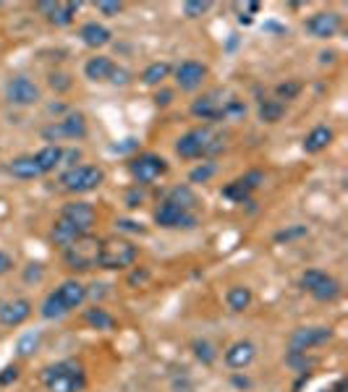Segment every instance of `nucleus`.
<instances>
[{
    "label": "nucleus",
    "instance_id": "nucleus-4",
    "mask_svg": "<svg viewBox=\"0 0 348 392\" xmlns=\"http://www.w3.org/2000/svg\"><path fill=\"white\" fill-rule=\"evenodd\" d=\"M102 183H105V173H102V167H97V165H76V167H68L61 175V186L71 194L97 191Z\"/></svg>",
    "mask_w": 348,
    "mask_h": 392
},
{
    "label": "nucleus",
    "instance_id": "nucleus-17",
    "mask_svg": "<svg viewBox=\"0 0 348 392\" xmlns=\"http://www.w3.org/2000/svg\"><path fill=\"white\" fill-rule=\"evenodd\" d=\"M55 293L63 298V303L68 306V311L79 309L84 301H87V296H89V291H87V285H82L79 280H63V283L55 288Z\"/></svg>",
    "mask_w": 348,
    "mask_h": 392
},
{
    "label": "nucleus",
    "instance_id": "nucleus-42",
    "mask_svg": "<svg viewBox=\"0 0 348 392\" xmlns=\"http://www.w3.org/2000/svg\"><path fill=\"white\" fill-rule=\"evenodd\" d=\"M116 228L126 230V233H144V228H142L139 222H131V220H118V222H116Z\"/></svg>",
    "mask_w": 348,
    "mask_h": 392
},
{
    "label": "nucleus",
    "instance_id": "nucleus-20",
    "mask_svg": "<svg viewBox=\"0 0 348 392\" xmlns=\"http://www.w3.org/2000/svg\"><path fill=\"white\" fill-rule=\"evenodd\" d=\"M84 233L79 228H73L71 222H66L63 217H58L53 222V230H50V241H53L55 246L61 248V251H63V248H68L73 244V241H79V238H82Z\"/></svg>",
    "mask_w": 348,
    "mask_h": 392
},
{
    "label": "nucleus",
    "instance_id": "nucleus-7",
    "mask_svg": "<svg viewBox=\"0 0 348 392\" xmlns=\"http://www.w3.org/2000/svg\"><path fill=\"white\" fill-rule=\"evenodd\" d=\"M39 97H42V91L29 76H13L6 84V100L16 108H32L39 102Z\"/></svg>",
    "mask_w": 348,
    "mask_h": 392
},
{
    "label": "nucleus",
    "instance_id": "nucleus-36",
    "mask_svg": "<svg viewBox=\"0 0 348 392\" xmlns=\"http://www.w3.org/2000/svg\"><path fill=\"white\" fill-rule=\"evenodd\" d=\"M210 8H212L210 0H189V3H183V13L189 18L201 16V13H207Z\"/></svg>",
    "mask_w": 348,
    "mask_h": 392
},
{
    "label": "nucleus",
    "instance_id": "nucleus-12",
    "mask_svg": "<svg viewBox=\"0 0 348 392\" xmlns=\"http://www.w3.org/2000/svg\"><path fill=\"white\" fill-rule=\"evenodd\" d=\"M306 32L311 37H317V39H330V37H335L343 27V18L340 13L335 11H320V13H314V16L306 18Z\"/></svg>",
    "mask_w": 348,
    "mask_h": 392
},
{
    "label": "nucleus",
    "instance_id": "nucleus-46",
    "mask_svg": "<svg viewBox=\"0 0 348 392\" xmlns=\"http://www.w3.org/2000/svg\"><path fill=\"white\" fill-rule=\"evenodd\" d=\"M170 100H173V91H157V105H170Z\"/></svg>",
    "mask_w": 348,
    "mask_h": 392
},
{
    "label": "nucleus",
    "instance_id": "nucleus-27",
    "mask_svg": "<svg viewBox=\"0 0 348 392\" xmlns=\"http://www.w3.org/2000/svg\"><path fill=\"white\" fill-rule=\"evenodd\" d=\"M84 322H87L92 329H105V332L116 329V317H113L108 309H100V306L84 311Z\"/></svg>",
    "mask_w": 348,
    "mask_h": 392
},
{
    "label": "nucleus",
    "instance_id": "nucleus-30",
    "mask_svg": "<svg viewBox=\"0 0 348 392\" xmlns=\"http://www.w3.org/2000/svg\"><path fill=\"white\" fill-rule=\"evenodd\" d=\"M283 113H285V105L278 100H265L259 105V120L262 123H278V120L283 118Z\"/></svg>",
    "mask_w": 348,
    "mask_h": 392
},
{
    "label": "nucleus",
    "instance_id": "nucleus-8",
    "mask_svg": "<svg viewBox=\"0 0 348 392\" xmlns=\"http://www.w3.org/2000/svg\"><path fill=\"white\" fill-rule=\"evenodd\" d=\"M42 137L47 141H61V139H84L87 137V118L82 113H68L63 120L50 123L47 128H42Z\"/></svg>",
    "mask_w": 348,
    "mask_h": 392
},
{
    "label": "nucleus",
    "instance_id": "nucleus-21",
    "mask_svg": "<svg viewBox=\"0 0 348 392\" xmlns=\"http://www.w3.org/2000/svg\"><path fill=\"white\" fill-rule=\"evenodd\" d=\"M333 128L330 126H314L306 134V139H304V152L306 155H320L322 149H328L330 144H333Z\"/></svg>",
    "mask_w": 348,
    "mask_h": 392
},
{
    "label": "nucleus",
    "instance_id": "nucleus-5",
    "mask_svg": "<svg viewBox=\"0 0 348 392\" xmlns=\"http://www.w3.org/2000/svg\"><path fill=\"white\" fill-rule=\"evenodd\" d=\"M302 288L309 293L311 298H317L322 303H330L335 301V298H340V291H343L338 280L333 274L322 272V270H306L302 274Z\"/></svg>",
    "mask_w": 348,
    "mask_h": 392
},
{
    "label": "nucleus",
    "instance_id": "nucleus-13",
    "mask_svg": "<svg viewBox=\"0 0 348 392\" xmlns=\"http://www.w3.org/2000/svg\"><path fill=\"white\" fill-rule=\"evenodd\" d=\"M328 340H333V329L330 327H299L291 335V350L306 353L311 348L325 346Z\"/></svg>",
    "mask_w": 348,
    "mask_h": 392
},
{
    "label": "nucleus",
    "instance_id": "nucleus-14",
    "mask_svg": "<svg viewBox=\"0 0 348 392\" xmlns=\"http://www.w3.org/2000/svg\"><path fill=\"white\" fill-rule=\"evenodd\" d=\"M32 301L29 298H8V301H0V324L3 327H21L24 322L32 317Z\"/></svg>",
    "mask_w": 348,
    "mask_h": 392
},
{
    "label": "nucleus",
    "instance_id": "nucleus-10",
    "mask_svg": "<svg viewBox=\"0 0 348 392\" xmlns=\"http://www.w3.org/2000/svg\"><path fill=\"white\" fill-rule=\"evenodd\" d=\"M61 217L66 222H71L73 228H79L82 233H92V228L97 225V210L89 201H68L61 210Z\"/></svg>",
    "mask_w": 348,
    "mask_h": 392
},
{
    "label": "nucleus",
    "instance_id": "nucleus-9",
    "mask_svg": "<svg viewBox=\"0 0 348 392\" xmlns=\"http://www.w3.org/2000/svg\"><path fill=\"white\" fill-rule=\"evenodd\" d=\"M155 222L160 228H168V230H175V228L192 230V228H197L199 220H197L194 212H183V210H178L175 204H170V201H160L155 210Z\"/></svg>",
    "mask_w": 348,
    "mask_h": 392
},
{
    "label": "nucleus",
    "instance_id": "nucleus-35",
    "mask_svg": "<svg viewBox=\"0 0 348 392\" xmlns=\"http://www.w3.org/2000/svg\"><path fill=\"white\" fill-rule=\"evenodd\" d=\"M215 173H218V165L207 160V163H201L199 167H194L192 173H189V183H207Z\"/></svg>",
    "mask_w": 348,
    "mask_h": 392
},
{
    "label": "nucleus",
    "instance_id": "nucleus-33",
    "mask_svg": "<svg viewBox=\"0 0 348 392\" xmlns=\"http://www.w3.org/2000/svg\"><path fill=\"white\" fill-rule=\"evenodd\" d=\"M39 343H42V335L39 332H27L24 338L16 343V353L21 358H29L37 353V348H39Z\"/></svg>",
    "mask_w": 348,
    "mask_h": 392
},
{
    "label": "nucleus",
    "instance_id": "nucleus-39",
    "mask_svg": "<svg viewBox=\"0 0 348 392\" xmlns=\"http://www.w3.org/2000/svg\"><path fill=\"white\" fill-rule=\"evenodd\" d=\"M110 82L120 84V87H123V84L131 82V73H128L126 68H118V65H116V68H113V73H110Z\"/></svg>",
    "mask_w": 348,
    "mask_h": 392
},
{
    "label": "nucleus",
    "instance_id": "nucleus-32",
    "mask_svg": "<svg viewBox=\"0 0 348 392\" xmlns=\"http://www.w3.org/2000/svg\"><path fill=\"white\" fill-rule=\"evenodd\" d=\"M223 196L230 201H238V204H244V201L251 196V189H249V183L244 178H238V181L228 183L225 189H223Z\"/></svg>",
    "mask_w": 348,
    "mask_h": 392
},
{
    "label": "nucleus",
    "instance_id": "nucleus-23",
    "mask_svg": "<svg viewBox=\"0 0 348 392\" xmlns=\"http://www.w3.org/2000/svg\"><path fill=\"white\" fill-rule=\"evenodd\" d=\"M165 201L175 204V207L183 212H194L197 210V204H199V196L194 194L192 186H175V189H170V194L165 196Z\"/></svg>",
    "mask_w": 348,
    "mask_h": 392
},
{
    "label": "nucleus",
    "instance_id": "nucleus-45",
    "mask_svg": "<svg viewBox=\"0 0 348 392\" xmlns=\"http://www.w3.org/2000/svg\"><path fill=\"white\" fill-rule=\"evenodd\" d=\"M296 236H306V228H291V230H285V233H278V241H291V238Z\"/></svg>",
    "mask_w": 348,
    "mask_h": 392
},
{
    "label": "nucleus",
    "instance_id": "nucleus-34",
    "mask_svg": "<svg viewBox=\"0 0 348 392\" xmlns=\"http://www.w3.org/2000/svg\"><path fill=\"white\" fill-rule=\"evenodd\" d=\"M275 94H278V102L296 100V97L302 94V82H293V79H288V82L278 84V87H275Z\"/></svg>",
    "mask_w": 348,
    "mask_h": 392
},
{
    "label": "nucleus",
    "instance_id": "nucleus-31",
    "mask_svg": "<svg viewBox=\"0 0 348 392\" xmlns=\"http://www.w3.org/2000/svg\"><path fill=\"white\" fill-rule=\"evenodd\" d=\"M192 348H194V356L199 358V361H201L204 366H212L215 361H218V356H220L218 348L212 346L210 340H194Z\"/></svg>",
    "mask_w": 348,
    "mask_h": 392
},
{
    "label": "nucleus",
    "instance_id": "nucleus-29",
    "mask_svg": "<svg viewBox=\"0 0 348 392\" xmlns=\"http://www.w3.org/2000/svg\"><path fill=\"white\" fill-rule=\"evenodd\" d=\"M170 73H173V65L165 63V61L163 63L157 61V63H149L144 71H142V82H144L147 87H160Z\"/></svg>",
    "mask_w": 348,
    "mask_h": 392
},
{
    "label": "nucleus",
    "instance_id": "nucleus-6",
    "mask_svg": "<svg viewBox=\"0 0 348 392\" xmlns=\"http://www.w3.org/2000/svg\"><path fill=\"white\" fill-rule=\"evenodd\" d=\"M128 173L139 186H149L168 173V163H165V157L155 155V152H144L128 163Z\"/></svg>",
    "mask_w": 348,
    "mask_h": 392
},
{
    "label": "nucleus",
    "instance_id": "nucleus-18",
    "mask_svg": "<svg viewBox=\"0 0 348 392\" xmlns=\"http://www.w3.org/2000/svg\"><path fill=\"white\" fill-rule=\"evenodd\" d=\"M79 37H82V42L87 47L97 50V47L110 45V39H113V32H110L105 24H97V21H87V24L79 29Z\"/></svg>",
    "mask_w": 348,
    "mask_h": 392
},
{
    "label": "nucleus",
    "instance_id": "nucleus-24",
    "mask_svg": "<svg viewBox=\"0 0 348 392\" xmlns=\"http://www.w3.org/2000/svg\"><path fill=\"white\" fill-rule=\"evenodd\" d=\"M8 173L13 178H21V181H35V178L42 175V170H39V165H37L35 155H32V157H16L8 165Z\"/></svg>",
    "mask_w": 348,
    "mask_h": 392
},
{
    "label": "nucleus",
    "instance_id": "nucleus-22",
    "mask_svg": "<svg viewBox=\"0 0 348 392\" xmlns=\"http://www.w3.org/2000/svg\"><path fill=\"white\" fill-rule=\"evenodd\" d=\"M113 68H116V63L110 61L108 55H94V58H89L87 63H84V73H87V79L89 82H110V73H113Z\"/></svg>",
    "mask_w": 348,
    "mask_h": 392
},
{
    "label": "nucleus",
    "instance_id": "nucleus-28",
    "mask_svg": "<svg viewBox=\"0 0 348 392\" xmlns=\"http://www.w3.org/2000/svg\"><path fill=\"white\" fill-rule=\"evenodd\" d=\"M39 314H42V320H61V317L71 314V311H68V306L63 303V298L53 291L45 296V301L39 306Z\"/></svg>",
    "mask_w": 348,
    "mask_h": 392
},
{
    "label": "nucleus",
    "instance_id": "nucleus-38",
    "mask_svg": "<svg viewBox=\"0 0 348 392\" xmlns=\"http://www.w3.org/2000/svg\"><path fill=\"white\" fill-rule=\"evenodd\" d=\"M126 204L131 210H139V207L144 204V194L139 191V189H131V191L126 194Z\"/></svg>",
    "mask_w": 348,
    "mask_h": 392
},
{
    "label": "nucleus",
    "instance_id": "nucleus-44",
    "mask_svg": "<svg viewBox=\"0 0 348 392\" xmlns=\"http://www.w3.org/2000/svg\"><path fill=\"white\" fill-rule=\"evenodd\" d=\"M79 160H82V152H79V149H71V152H66V149H63V160H61V163L76 167V163H79Z\"/></svg>",
    "mask_w": 348,
    "mask_h": 392
},
{
    "label": "nucleus",
    "instance_id": "nucleus-26",
    "mask_svg": "<svg viewBox=\"0 0 348 392\" xmlns=\"http://www.w3.org/2000/svg\"><path fill=\"white\" fill-rule=\"evenodd\" d=\"M225 301H228L230 311L241 314V311H247L249 306H251L254 296H251V288H247V285H233L228 291V296H225Z\"/></svg>",
    "mask_w": 348,
    "mask_h": 392
},
{
    "label": "nucleus",
    "instance_id": "nucleus-25",
    "mask_svg": "<svg viewBox=\"0 0 348 392\" xmlns=\"http://www.w3.org/2000/svg\"><path fill=\"white\" fill-rule=\"evenodd\" d=\"M37 165H39V170H42V175L45 173H53L55 167L61 165V160H63V146L61 144H47L42 146L39 152L35 155Z\"/></svg>",
    "mask_w": 348,
    "mask_h": 392
},
{
    "label": "nucleus",
    "instance_id": "nucleus-43",
    "mask_svg": "<svg viewBox=\"0 0 348 392\" xmlns=\"http://www.w3.org/2000/svg\"><path fill=\"white\" fill-rule=\"evenodd\" d=\"M13 267H16L13 265V256L6 254V251H0V277H3V274H8Z\"/></svg>",
    "mask_w": 348,
    "mask_h": 392
},
{
    "label": "nucleus",
    "instance_id": "nucleus-11",
    "mask_svg": "<svg viewBox=\"0 0 348 392\" xmlns=\"http://www.w3.org/2000/svg\"><path fill=\"white\" fill-rule=\"evenodd\" d=\"M207 65L201 61H183L175 68V87L181 91H197L201 84L207 82Z\"/></svg>",
    "mask_w": 348,
    "mask_h": 392
},
{
    "label": "nucleus",
    "instance_id": "nucleus-40",
    "mask_svg": "<svg viewBox=\"0 0 348 392\" xmlns=\"http://www.w3.org/2000/svg\"><path fill=\"white\" fill-rule=\"evenodd\" d=\"M16 379H18V366H6V369L0 372V387L16 382Z\"/></svg>",
    "mask_w": 348,
    "mask_h": 392
},
{
    "label": "nucleus",
    "instance_id": "nucleus-41",
    "mask_svg": "<svg viewBox=\"0 0 348 392\" xmlns=\"http://www.w3.org/2000/svg\"><path fill=\"white\" fill-rule=\"evenodd\" d=\"M50 87H53V89H68V87H71V79H68L66 73H53V76H50Z\"/></svg>",
    "mask_w": 348,
    "mask_h": 392
},
{
    "label": "nucleus",
    "instance_id": "nucleus-3",
    "mask_svg": "<svg viewBox=\"0 0 348 392\" xmlns=\"http://www.w3.org/2000/svg\"><path fill=\"white\" fill-rule=\"evenodd\" d=\"M63 254V262L68 270L73 272H92L97 265V259H100V238L94 236V233H84L79 241H73L71 246L63 248L61 251Z\"/></svg>",
    "mask_w": 348,
    "mask_h": 392
},
{
    "label": "nucleus",
    "instance_id": "nucleus-2",
    "mask_svg": "<svg viewBox=\"0 0 348 392\" xmlns=\"http://www.w3.org/2000/svg\"><path fill=\"white\" fill-rule=\"evenodd\" d=\"M139 259V248L123 236H110L100 238V259L97 265L100 270H110V272H118V270H131Z\"/></svg>",
    "mask_w": 348,
    "mask_h": 392
},
{
    "label": "nucleus",
    "instance_id": "nucleus-19",
    "mask_svg": "<svg viewBox=\"0 0 348 392\" xmlns=\"http://www.w3.org/2000/svg\"><path fill=\"white\" fill-rule=\"evenodd\" d=\"M223 105L225 102H220L218 94H204L192 102V115L199 120H218L223 118Z\"/></svg>",
    "mask_w": 348,
    "mask_h": 392
},
{
    "label": "nucleus",
    "instance_id": "nucleus-1",
    "mask_svg": "<svg viewBox=\"0 0 348 392\" xmlns=\"http://www.w3.org/2000/svg\"><path fill=\"white\" fill-rule=\"evenodd\" d=\"M42 384L47 392H84L87 390V369L73 358L50 364L42 372Z\"/></svg>",
    "mask_w": 348,
    "mask_h": 392
},
{
    "label": "nucleus",
    "instance_id": "nucleus-37",
    "mask_svg": "<svg viewBox=\"0 0 348 392\" xmlns=\"http://www.w3.org/2000/svg\"><path fill=\"white\" fill-rule=\"evenodd\" d=\"M97 11H100L102 16H118L120 11H123V3H108V0H100V3H97Z\"/></svg>",
    "mask_w": 348,
    "mask_h": 392
},
{
    "label": "nucleus",
    "instance_id": "nucleus-16",
    "mask_svg": "<svg viewBox=\"0 0 348 392\" xmlns=\"http://www.w3.org/2000/svg\"><path fill=\"white\" fill-rule=\"evenodd\" d=\"M37 8L42 11V13H47L50 24H55V27H68V24H73V16H76V11L82 8V6L79 3H39Z\"/></svg>",
    "mask_w": 348,
    "mask_h": 392
},
{
    "label": "nucleus",
    "instance_id": "nucleus-15",
    "mask_svg": "<svg viewBox=\"0 0 348 392\" xmlns=\"http://www.w3.org/2000/svg\"><path fill=\"white\" fill-rule=\"evenodd\" d=\"M223 358H225V366H228V369L241 372V369L251 366V361L256 358V346L251 340H236V343H230V346L225 348V356Z\"/></svg>",
    "mask_w": 348,
    "mask_h": 392
}]
</instances>
